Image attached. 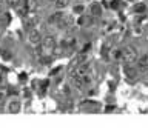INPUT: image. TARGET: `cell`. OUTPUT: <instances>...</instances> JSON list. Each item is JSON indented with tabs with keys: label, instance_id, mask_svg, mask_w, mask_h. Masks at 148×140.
Listing matches in <instances>:
<instances>
[{
	"label": "cell",
	"instance_id": "obj_1",
	"mask_svg": "<svg viewBox=\"0 0 148 140\" xmlns=\"http://www.w3.org/2000/svg\"><path fill=\"white\" fill-rule=\"evenodd\" d=\"M137 51L136 48H133V46H127V48H123L122 51V59H123V62L127 63V65H131L134 63L137 60Z\"/></svg>",
	"mask_w": 148,
	"mask_h": 140
},
{
	"label": "cell",
	"instance_id": "obj_2",
	"mask_svg": "<svg viewBox=\"0 0 148 140\" xmlns=\"http://www.w3.org/2000/svg\"><path fill=\"white\" fill-rule=\"evenodd\" d=\"M56 48V39L53 36H45V39H42V49L45 51H53Z\"/></svg>",
	"mask_w": 148,
	"mask_h": 140
},
{
	"label": "cell",
	"instance_id": "obj_3",
	"mask_svg": "<svg viewBox=\"0 0 148 140\" xmlns=\"http://www.w3.org/2000/svg\"><path fill=\"white\" fill-rule=\"evenodd\" d=\"M28 42H29L31 45H39L42 42V34L37 29H31L28 32Z\"/></svg>",
	"mask_w": 148,
	"mask_h": 140
},
{
	"label": "cell",
	"instance_id": "obj_4",
	"mask_svg": "<svg viewBox=\"0 0 148 140\" xmlns=\"http://www.w3.org/2000/svg\"><path fill=\"white\" fill-rule=\"evenodd\" d=\"M137 66L139 69H143V71H147L148 69V54H143L142 57H137Z\"/></svg>",
	"mask_w": 148,
	"mask_h": 140
},
{
	"label": "cell",
	"instance_id": "obj_5",
	"mask_svg": "<svg viewBox=\"0 0 148 140\" xmlns=\"http://www.w3.org/2000/svg\"><path fill=\"white\" fill-rule=\"evenodd\" d=\"M20 108H22V103L18 100H11L8 103V111L9 113H12V114H16V113H18L20 111Z\"/></svg>",
	"mask_w": 148,
	"mask_h": 140
},
{
	"label": "cell",
	"instance_id": "obj_6",
	"mask_svg": "<svg viewBox=\"0 0 148 140\" xmlns=\"http://www.w3.org/2000/svg\"><path fill=\"white\" fill-rule=\"evenodd\" d=\"M90 14H91V17H99L102 14V6L99 3H92L90 6Z\"/></svg>",
	"mask_w": 148,
	"mask_h": 140
},
{
	"label": "cell",
	"instance_id": "obj_7",
	"mask_svg": "<svg viewBox=\"0 0 148 140\" xmlns=\"http://www.w3.org/2000/svg\"><path fill=\"white\" fill-rule=\"evenodd\" d=\"M57 23H59V26H60V28H66V26H69V25H71V18H69V17H65V16H62V18H60V20H59Z\"/></svg>",
	"mask_w": 148,
	"mask_h": 140
},
{
	"label": "cell",
	"instance_id": "obj_8",
	"mask_svg": "<svg viewBox=\"0 0 148 140\" xmlns=\"http://www.w3.org/2000/svg\"><path fill=\"white\" fill-rule=\"evenodd\" d=\"M25 6L28 8V11H34L37 8V0H25Z\"/></svg>",
	"mask_w": 148,
	"mask_h": 140
},
{
	"label": "cell",
	"instance_id": "obj_9",
	"mask_svg": "<svg viewBox=\"0 0 148 140\" xmlns=\"http://www.w3.org/2000/svg\"><path fill=\"white\" fill-rule=\"evenodd\" d=\"M54 5L57 9H62V8H66L69 5V0H54Z\"/></svg>",
	"mask_w": 148,
	"mask_h": 140
},
{
	"label": "cell",
	"instance_id": "obj_10",
	"mask_svg": "<svg viewBox=\"0 0 148 140\" xmlns=\"http://www.w3.org/2000/svg\"><path fill=\"white\" fill-rule=\"evenodd\" d=\"M91 23V16L86 17V16H82L80 18H79V25L80 26H88Z\"/></svg>",
	"mask_w": 148,
	"mask_h": 140
},
{
	"label": "cell",
	"instance_id": "obj_11",
	"mask_svg": "<svg viewBox=\"0 0 148 140\" xmlns=\"http://www.w3.org/2000/svg\"><path fill=\"white\" fill-rule=\"evenodd\" d=\"M125 71H127V76H128L130 79H136V76H137V71H136L134 68H131L130 65H128L127 68H125Z\"/></svg>",
	"mask_w": 148,
	"mask_h": 140
},
{
	"label": "cell",
	"instance_id": "obj_12",
	"mask_svg": "<svg viewBox=\"0 0 148 140\" xmlns=\"http://www.w3.org/2000/svg\"><path fill=\"white\" fill-rule=\"evenodd\" d=\"M6 2H8V5L11 8H18L23 3V0H6Z\"/></svg>",
	"mask_w": 148,
	"mask_h": 140
},
{
	"label": "cell",
	"instance_id": "obj_13",
	"mask_svg": "<svg viewBox=\"0 0 148 140\" xmlns=\"http://www.w3.org/2000/svg\"><path fill=\"white\" fill-rule=\"evenodd\" d=\"M73 11L76 14H82L83 11H85V8H83V5H76V6L73 8Z\"/></svg>",
	"mask_w": 148,
	"mask_h": 140
},
{
	"label": "cell",
	"instance_id": "obj_14",
	"mask_svg": "<svg viewBox=\"0 0 148 140\" xmlns=\"http://www.w3.org/2000/svg\"><path fill=\"white\" fill-rule=\"evenodd\" d=\"M0 97H3V99L8 97V88L6 86H0Z\"/></svg>",
	"mask_w": 148,
	"mask_h": 140
},
{
	"label": "cell",
	"instance_id": "obj_15",
	"mask_svg": "<svg viewBox=\"0 0 148 140\" xmlns=\"http://www.w3.org/2000/svg\"><path fill=\"white\" fill-rule=\"evenodd\" d=\"M5 103H6V99H3V97H0V111L5 108Z\"/></svg>",
	"mask_w": 148,
	"mask_h": 140
}]
</instances>
